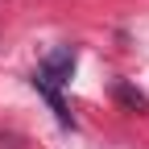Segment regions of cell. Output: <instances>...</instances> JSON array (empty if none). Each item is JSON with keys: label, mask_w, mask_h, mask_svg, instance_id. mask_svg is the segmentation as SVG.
I'll return each mask as SVG.
<instances>
[{"label": "cell", "mask_w": 149, "mask_h": 149, "mask_svg": "<svg viewBox=\"0 0 149 149\" xmlns=\"http://www.w3.org/2000/svg\"><path fill=\"white\" fill-rule=\"evenodd\" d=\"M74 46H58V50H50L42 62H37V70H33V87L46 95V104L54 108V116H58V124L62 128H70L74 120H70V112H66V104H62V87L70 83V74H74Z\"/></svg>", "instance_id": "obj_1"}]
</instances>
